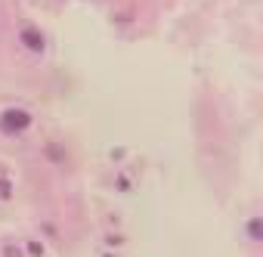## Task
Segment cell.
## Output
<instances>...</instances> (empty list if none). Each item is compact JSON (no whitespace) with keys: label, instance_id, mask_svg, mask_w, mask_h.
Masks as SVG:
<instances>
[{"label":"cell","instance_id":"1","mask_svg":"<svg viewBox=\"0 0 263 257\" xmlns=\"http://www.w3.org/2000/svg\"><path fill=\"white\" fill-rule=\"evenodd\" d=\"M31 124H34V115L22 105H10L0 112V134L4 137H22Z\"/></svg>","mask_w":263,"mask_h":257},{"label":"cell","instance_id":"2","mask_svg":"<svg viewBox=\"0 0 263 257\" xmlns=\"http://www.w3.org/2000/svg\"><path fill=\"white\" fill-rule=\"evenodd\" d=\"M16 41H19V47H22L25 53H31V56H41V53L47 50V34H44L37 25H22L19 34H16Z\"/></svg>","mask_w":263,"mask_h":257},{"label":"cell","instance_id":"3","mask_svg":"<svg viewBox=\"0 0 263 257\" xmlns=\"http://www.w3.org/2000/svg\"><path fill=\"white\" fill-rule=\"evenodd\" d=\"M245 235H248L251 245H260V242H263V220H260L257 214L248 217V223H245Z\"/></svg>","mask_w":263,"mask_h":257},{"label":"cell","instance_id":"4","mask_svg":"<svg viewBox=\"0 0 263 257\" xmlns=\"http://www.w3.org/2000/svg\"><path fill=\"white\" fill-rule=\"evenodd\" d=\"M44 155H47L53 164H65V158H68V152H65L62 143H47V146H44Z\"/></svg>","mask_w":263,"mask_h":257},{"label":"cell","instance_id":"5","mask_svg":"<svg viewBox=\"0 0 263 257\" xmlns=\"http://www.w3.org/2000/svg\"><path fill=\"white\" fill-rule=\"evenodd\" d=\"M4 257H25V251L16 242H4Z\"/></svg>","mask_w":263,"mask_h":257},{"label":"cell","instance_id":"6","mask_svg":"<svg viewBox=\"0 0 263 257\" xmlns=\"http://www.w3.org/2000/svg\"><path fill=\"white\" fill-rule=\"evenodd\" d=\"M28 254H31V257H44V245L31 238V242H28Z\"/></svg>","mask_w":263,"mask_h":257},{"label":"cell","instance_id":"7","mask_svg":"<svg viewBox=\"0 0 263 257\" xmlns=\"http://www.w3.org/2000/svg\"><path fill=\"white\" fill-rule=\"evenodd\" d=\"M0 198H10V180H0Z\"/></svg>","mask_w":263,"mask_h":257},{"label":"cell","instance_id":"8","mask_svg":"<svg viewBox=\"0 0 263 257\" xmlns=\"http://www.w3.org/2000/svg\"><path fill=\"white\" fill-rule=\"evenodd\" d=\"M105 245H121V235H105Z\"/></svg>","mask_w":263,"mask_h":257}]
</instances>
